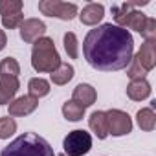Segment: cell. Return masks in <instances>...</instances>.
<instances>
[{
    "instance_id": "obj_10",
    "label": "cell",
    "mask_w": 156,
    "mask_h": 156,
    "mask_svg": "<svg viewBox=\"0 0 156 156\" xmlns=\"http://www.w3.org/2000/svg\"><path fill=\"white\" fill-rule=\"evenodd\" d=\"M19 77H9V75H0V105H9L19 92Z\"/></svg>"
},
{
    "instance_id": "obj_28",
    "label": "cell",
    "mask_w": 156,
    "mask_h": 156,
    "mask_svg": "<svg viewBox=\"0 0 156 156\" xmlns=\"http://www.w3.org/2000/svg\"><path fill=\"white\" fill-rule=\"evenodd\" d=\"M59 156H66V154H64V152H62V154H59Z\"/></svg>"
},
{
    "instance_id": "obj_9",
    "label": "cell",
    "mask_w": 156,
    "mask_h": 156,
    "mask_svg": "<svg viewBox=\"0 0 156 156\" xmlns=\"http://www.w3.org/2000/svg\"><path fill=\"white\" fill-rule=\"evenodd\" d=\"M39 107V99L33 96H22L17 98L15 101L9 103V118H19V116H28Z\"/></svg>"
},
{
    "instance_id": "obj_6",
    "label": "cell",
    "mask_w": 156,
    "mask_h": 156,
    "mask_svg": "<svg viewBox=\"0 0 156 156\" xmlns=\"http://www.w3.org/2000/svg\"><path fill=\"white\" fill-rule=\"evenodd\" d=\"M39 11L48 17H55L61 20H72L77 15V6L61 2V0H42L39 2Z\"/></svg>"
},
{
    "instance_id": "obj_7",
    "label": "cell",
    "mask_w": 156,
    "mask_h": 156,
    "mask_svg": "<svg viewBox=\"0 0 156 156\" xmlns=\"http://www.w3.org/2000/svg\"><path fill=\"white\" fill-rule=\"evenodd\" d=\"M107 114V125H108V134L112 136H125L132 130V119L127 112L112 108Z\"/></svg>"
},
{
    "instance_id": "obj_12",
    "label": "cell",
    "mask_w": 156,
    "mask_h": 156,
    "mask_svg": "<svg viewBox=\"0 0 156 156\" xmlns=\"http://www.w3.org/2000/svg\"><path fill=\"white\" fill-rule=\"evenodd\" d=\"M96 99H98V94H96V90H94L92 85H85V83H81V85H77V87L73 88L72 101L83 105L85 108L90 107V105H94Z\"/></svg>"
},
{
    "instance_id": "obj_26",
    "label": "cell",
    "mask_w": 156,
    "mask_h": 156,
    "mask_svg": "<svg viewBox=\"0 0 156 156\" xmlns=\"http://www.w3.org/2000/svg\"><path fill=\"white\" fill-rule=\"evenodd\" d=\"M141 37L145 41H156V20L154 19L147 17V24H145V28L141 31Z\"/></svg>"
},
{
    "instance_id": "obj_25",
    "label": "cell",
    "mask_w": 156,
    "mask_h": 156,
    "mask_svg": "<svg viewBox=\"0 0 156 156\" xmlns=\"http://www.w3.org/2000/svg\"><path fill=\"white\" fill-rule=\"evenodd\" d=\"M22 22H24V15H22V13L9 15V17H2V24H4V28H8V30H15V28H19Z\"/></svg>"
},
{
    "instance_id": "obj_15",
    "label": "cell",
    "mask_w": 156,
    "mask_h": 156,
    "mask_svg": "<svg viewBox=\"0 0 156 156\" xmlns=\"http://www.w3.org/2000/svg\"><path fill=\"white\" fill-rule=\"evenodd\" d=\"M88 125L90 129L94 130V134L99 138V140H105L108 136V125H107V114L103 110H96L92 112L90 119H88Z\"/></svg>"
},
{
    "instance_id": "obj_27",
    "label": "cell",
    "mask_w": 156,
    "mask_h": 156,
    "mask_svg": "<svg viewBox=\"0 0 156 156\" xmlns=\"http://www.w3.org/2000/svg\"><path fill=\"white\" fill-rule=\"evenodd\" d=\"M6 42H8V37L4 33V30H0V51H2L6 48Z\"/></svg>"
},
{
    "instance_id": "obj_13",
    "label": "cell",
    "mask_w": 156,
    "mask_h": 156,
    "mask_svg": "<svg viewBox=\"0 0 156 156\" xmlns=\"http://www.w3.org/2000/svg\"><path fill=\"white\" fill-rule=\"evenodd\" d=\"M105 17V8H103V4H87L85 8H83V11L79 13V19H81V22L83 24H87V26H96L101 19Z\"/></svg>"
},
{
    "instance_id": "obj_4",
    "label": "cell",
    "mask_w": 156,
    "mask_h": 156,
    "mask_svg": "<svg viewBox=\"0 0 156 156\" xmlns=\"http://www.w3.org/2000/svg\"><path fill=\"white\" fill-rule=\"evenodd\" d=\"M147 2V0H145ZM141 2V4H145ZM140 6V2H125L121 6H116L112 8V15H114V20H116V26L123 28V30H134L141 35L145 24H147V17L141 13V11H136L134 8Z\"/></svg>"
},
{
    "instance_id": "obj_16",
    "label": "cell",
    "mask_w": 156,
    "mask_h": 156,
    "mask_svg": "<svg viewBox=\"0 0 156 156\" xmlns=\"http://www.w3.org/2000/svg\"><path fill=\"white\" fill-rule=\"evenodd\" d=\"M51 83L57 85V87H62L66 85L68 81H72V77H73V66L68 64V62H61L59 68L55 72H51Z\"/></svg>"
},
{
    "instance_id": "obj_11",
    "label": "cell",
    "mask_w": 156,
    "mask_h": 156,
    "mask_svg": "<svg viewBox=\"0 0 156 156\" xmlns=\"http://www.w3.org/2000/svg\"><path fill=\"white\" fill-rule=\"evenodd\" d=\"M136 59L147 72H151L156 66V41H145L136 53Z\"/></svg>"
},
{
    "instance_id": "obj_2",
    "label": "cell",
    "mask_w": 156,
    "mask_h": 156,
    "mask_svg": "<svg viewBox=\"0 0 156 156\" xmlns=\"http://www.w3.org/2000/svg\"><path fill=\"white\" fill-rule=\"evenodd\" d=\"M0 156H55V152L44 138L33 132H24L4 147Z\"/></svg>"
},
{
    "instance_id": "obj_5",
    "label": "cell",
    "mask_w": 156,
    "mask_h": 156,
    "mask_svg": "<svg viewBox=\"0 0 156 156\" xmlns=\"http://www.w3.org/2000/svg\"><path fill=\"white\" fill-rule=\"evenodd\" d=\"M66 156H85L92 149V136L87 130H72L62 141Z\"/></svg>"
},
{
    "instance_id": "obj_18",
    "label": "cell",
    "mask_w": 156,
    "mask_h": 156,
    "mask_svg": "<svg viewBox=\"0 0 156 156\" xmlns=\"http://www.w3.org/2000/svg\"><path fill=\"white\" fill-rule=\"evenodd\" d=\"M62 116L68 121H79L85 116V107L79 105V103H75V101H66L62 105Z\"/></svg>"
},
{
    "instance_id": "obj_14",
    "label": "cell",
    "mask_w": 156,
    "mask_h": 156,
    "mask_svg": "<svg viewBox=\"0 0 156 156\" xmlns=\"http://www.w3.org/2000/svg\"><path fill=\"white\" fill-rule=\"evenodd\" d=\"M127 96L132 101H143L151 96V85L145 79H138V81H130L127 87Z\"/></svg>"
},
{
    "instance_id": "obj_21",
    "label": "cell",
    "mask_w": 156,
    "mask_h": 156,
    "mask_svg": "<svg viewBox=\"0 0 156 156\" xmlns=\"http://www.w3.org/2000/svg\"><path fill=\"white\" fill-rule=\"evenodd\" d=\"M17 13H22L20 0H0V15L2 17H9V15H17Z\"/></svg>"
},
{
    "instance_id": "obj_1",
    "label": "cell",
    "mask_w": 156,
    "mask_h": 156,
    "mask_svg": "<svg viewBox=\"0 0 156 156\" xmlns=\"http://www.w3.org/2000/svg\"><path fill=\"white\" fill-rule=\"evenodd\" d=\"M134 39L129 30L116 24H101L88 31L83 42L87 62L99 72H118L130 64Z\"/></svg>"
},
{
    "instance_id": "obj_3",
    "label": "cell",
    "mask_w": 156,
    "mask_h": 156,
    "mask_svg": "<svg viewBox=\"0 0 156 156\" xmlns=\"http://www.w3.org/2000/svg\"><path fill=\"white\" fill-rule=\"evenodd\" d=\"M61 57L57 53V48L50 37H41L33 42L31 50V66L39 73H51L59 68Z\"/></svg>"
},
{
    "instance_id": "obj_17",
    "label": "cell",
    "mask_w": 156,
    "mask_h": 156,
    "mask_svg": "<svg viewBox=\"0 0 156 156\" xmlns=\"http://www.w3.org/2000/svg\"><path fill=\"white\" fill-rule=\"evenodd\" d=\"M136 119H138V125H140L141 130L151 132L156 127V114H154L152 108H140L138 114H136Z\"/></svg>"
},
{
    "instance_id": "obj_23",
    "label": "cell",
    "mask_w": 156,
    "mask_h": 156,
    "mask_svg": "<svg viewBox=\"0 0 156 156\" xmlns=\"http://www.w3.org/2000/svg\"><path fill=\"white\" fill-rule=\"evenodd\" d=\"M17 132V121L9 116L0 118V140H8Z\"/></svg>"
},
{
    "instance_id": "obj_24",
    "label": "cell",
    "mask_w": 156,
    "mask_h": 156,
    "mask_svg": "<svg viewBox=\"0 0 156 156\" xmlns=\"http://www.w3.org/2000/svg\"><path fill=\"white\" fill-rule=\"evenodd\" d=\"M149 72L138 62V59L136 57H132V61H130V66H129V70H127V75L130 77V81H138V79H145V75H147Z\"/></svg>"
},
{
    "instance_id": "obj_20",
    "label": "cell",
    "mask_w": 156,
    "mask_h": 156,
    "mask_svg": "<svg viewBox=\"0 0 156 156\" xmlns=\"http://www.w3.org/2000/svg\"><path fill=\"white\" fill-rule=\"evenodd\" d=\"M20 73V66L17 62V59L13 57H6L0 61V75H9V77H19Z\"/></svg>"
},
{
    "instance_id": "obj_19",
    "label": "cell",
    "mask_w": 156,
    "mask_h": 156,
    "mask_svg": "<svg viewBox=\"0 0 156 156\" xmlns=\"http://www.w3.org/2000/svg\"><path fill=\"white\" fill-rule=\"evenodd\" d=\"M28 90H30V96L39 99V98H44L50 92V83L46 79H41V77H33L28 83Z\"/></svg>"
},
{
    "instance_id": "obj_8",
    "label": "cell",
    "mask_w": 156,
    "mask_h": 156,
    "mask_svg": "<svg viewBox=\"0 0 156 156\" xmlns=\"http://www.w3.org/2000/svg\"><path fill=\"white\" fill-rule=\"evenodd\" d=\"M19 28H20V39L24 42H35L46 31V24L39 19H26Z\"/></svg>"
},
{
    "instance_id": "obj_22",
    "label": "cell",
    "mask_w": 156,
    "mask_h": 156,
    "mask_svg": "<svg viewBox=\"0 0 156 156\" xmlns=\"http://www.w3.org/2000/svg\"><path fill=\"white\" fill-rule=\"evenodd\" d=\"M62 41H64V50H66V53H68L70 59H77V57H79V44H77L75 33H72V31L64 33Z\"/></svg>"
}]
</instances>
